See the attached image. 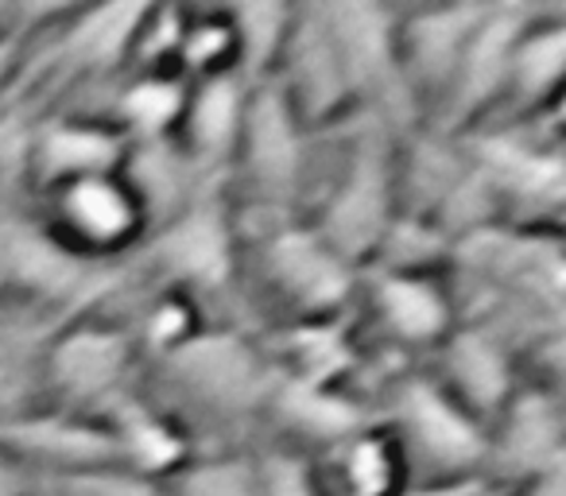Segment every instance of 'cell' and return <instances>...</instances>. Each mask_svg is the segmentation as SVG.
<instances>
[{
    "mask_svg": "<svg viewBox=\"0 0 566 496\" xmlns=\"http://www.w3.org/2000/svg\"><path fill=\"white\" fill-rule=\"evenodd\" d=\"M400 205V163H396L392 125L377 113L357 125L346 151V167L326 190L315 233L354 268L373 264Z\"/></svg>",
    "mask_w": 566,
    "mask_h": 496,
    "instance_id": "cell-1",
    "label": "cell"
},
{
    "mask_svg": "<svg viewBox=\"0 0 566 496\" xmlns=\"http://www.w3.org/2000/svg\"><path fill=\"white\" fill-rule=\"evenodd\" d=\"M388 431L411 465V481L473 477L489 465V426L427 372H408L388 395Z\"/></svg>",
    "mask_w": 566,
    "mask_h": 496,
    "instance_id": "cell-2",
    "label": "cell"
},
{
    "mask_svg": "<svg viewBox=\"0 0 566 496\" xmlns=\"http://www.w3.org/2000/svg\"><path fill=\"white\" fill-rule=\"evenodd\" d=\"M136 338L128 326L105 323L97 315H71L59 323L43 349V400L71 415L105 419L128 400V380L136 369Z\"/></svg>",
    "mask_w": 566,
    "mask_h": 496,
    "instance_id": "cell-3",
    "label": "cell"
},
{
    "mask_svg": "<svg viewBox=\"0 0 566 496\" xmlns=\"http://www.w3.org/2000/svg\"><path fill=\"white\" fill-rule=\"evenodd\" d=\"M43 229L82 261L117 264L148 233V213L120 171L86 175L43 190Z\"/></svg>",
    "mask_w": 566,
    "mask_h": 496,
    "instance_id": "cell-4",
    "label": "cell"
},
{
    "mask_svg": "<svg viewBox=\"0 0 566 496\" xmlns=\"http://www.w3.org/2000/svg\"><path fill=\"white\" fill-rule=\"evenodd\" d=\"M323 17L334 35L357 109L365 105L388 125L408 109L416 113L411 89L403 82L400 43H396L400 17L385 4H323Z\"/></svg>",
    "mask_w": 566,
    "mask_h": 496,
    "instance_id": "cell-5",
    "label": "cell"
},
{
    "mask_svg": "<svg viewBox=\"0 0 566 496\" xmlns=\"http://www.w3.org/2000/svg\"><path fill=\"white\" fill-rule=\"evenodd\" d=\"M148 264L167 279V292H182L190 299L221 292L233 279V221L213 190L195 194L175 218L156 225L148 241Z\"/></svg>",
    "mask_w": 566,
    "mask_h": 496,
    "instance_id": "cell-6",
    "label": "cell"
},
{
    "mask_svg": "<svg viewBox=\"0 0 566 496\" xmlns=\"http://www.w3.org/2000/svg\"><path fill=\"white\" fill-rule=\"evenodd\" d=\"M159 361L171 369L182 392L202 400V408L226 411V415L260 411L280 377V369L233 330H198Z\"/></svg>",
    "mask_w": 566,
    "mask_h": 496,
    "instance_id": "cell-7",
    "label": "cell"
},
{
    "mask_svg": "<svg viewBox=\"0 0 566 496\" xmlns=\"http://www.w3.org/2000/svg\"><path fill=\"white\" fill-rule=\"evenodd\" d=\"M260 264L295 323L303 318H334L357 292V268L342 261L331 244L303 221H280L260 241Z\"/></svg>",
    "mask_w": 566,
    "mask_h": 496,
    "instance_id": "cell-8",
    "label": "cell"
},
{
    "mask_svg": "<svg viewBox=\"0 0 566 496\" xmlns=\"http://www.w3.org/2000/svg\"><path fill=\"white\" fill-rule=\"evenodd\" d=\"M303 136L307 128L300 125L283 89L272 78L256 82L249 94V113H244L233 163H241L244 179L264 210L283 213L300 194L303 167H307Z\"/></svg>",
    "mask_w": 566,
    "mask_h": 496,
    "instance_id": "cell-9",
    "label": "cell"
},
{
    "mask_svg": "<svg viewBox=\"0 0 566 496\" xmlns=\"http://www.w3.org/2000/svg\"><path fill=\"white\" fill-rule=\"evenodd\" d=\"M272 82L283 89L303 128H323L342 120L346 113H357L338 48H334L331 28H326L323 4L318 9H295L292 32H287Z\"/></svg>",
    "mask_w": 566,
    "mask_h": 496,
    "instance_id": "cell-10",
    "label": "cell"
},
{
    "mask_svg": "<svg viewBox=\"0 0 566 496\" xmlns=\"http://www.w3.org/2000/svg\"><path fill=\"white\" fill-rule=\"evenodd\" d=\"M532 17L535 9L527 4H485V17L473 28L454 82L439 105L442 133H462L504 102L512 51H516L524 28L532 24Z\"/></svg>",
    "mask_w": 566,
    "mask_h": 496,
    "instance_id": "cell-11",
    "label": "cell"
},
{
    "mask_svg": "<svg viewBox=\"0 0 566 496\" xmlns=\"http://www.w3.org/2000/svg\"><path fill=\"white\" fill-rule=\"evenodd\" d=\"M0 454H9L35 477L117 462V446L102 419L71 415V411L48 408V403L0 419Z\"/></svg>",
    "mask_w": 566,
    "mask_h": 496,
    "instance_id": "cell-12",
    "label": "cell"
},
{
    "mask_svg": "<svg viewBox=\"0 0 566 496\" xmlns=\"http://www.w3.org/2000/svg\"><path fill=\"white\" fill-rule=\"evenodd\" d=\"M563 465V403L539 384H520L489 423L485 473L504 488L527 485Z\"/></svg>",
    "mask_w": 566,
    "mask_h": 496,
    "instance_id": "cell-13",
    "label": "cell"
},
{
    "mask_svg": "<svg viewBox=\"0 0 566 496\" xmlns=\"http://www.w3.org/2000/svg\"><path fill=\"white\" fill-rule=\"evenodd\" d=\"M365 299H369L380 334L403 349L442 346L458 326V303L439 279V272L373 268Z\"/></svg>",
    "mask_w": 566,
    "mask_h": 496,
    "instance_id": "cell-14",
    "label": "cell"
},
{
    "mask_svg": "<svg viewBox=\"0 0 566 496\" xmlns=\"http://www.w3.org/2000/svg\"><path fill=\"white\" fill-rule=\"evenodd\" d=\"M481 17L485 4H454V9H419L400 20L396 43L411 102H431L439 109Z\"/></svg>",
    "mask_w": 566,
    "mask_h": 496,
    "instance_id": "cell-15",
    "label": "cell"
},
{
    "mask_svg": "<svg viewBox=\"0 0 566 496\" xmlns=\"http://www.w3.org/2000/svg\"><path fill=\"white\" fill-rule=\"evenodd\" d=\"M128 140L105 117H43L28 151V179L43 190L86 175H117L125 167Z\"/></svg>",
    "mask_w": 566,
    "mask_h": 496,
    "instance_id": "cell-16",
    "label": "cell"
},
{
    "mask_svg": "<svg viewBox=\"0 0 566 496\" xmlns=\"http://www.w3.org/2000/svg\"><path fill=\"white\" fill-rule=\"evenodd\" d=\"M439 369L434 377L462 408H470L481 423H493L496 411L512 400L520 388L516 380V353L509 338H501L489 326H454L450 338L439 346Z\"/></svg>",
    "mask_w": 566,
    "mask_h": 496,
    "instance_id": "cell-17",
    "label": "cell"
},
{
    "mask_svg": "<svg viewBox=\"0 0 566 496\" xmlns=\"http://www.w3.org/2000/svg\"><path fill=\"white\" fill-rule=\"evenodd\" d=\"M249 94L252 82H244L237 71L190 82L187 109H182L175 140L206 179H221L226 167L233 163L244 113H249Z\"/></svg>",
    "mask_w": 566,
    "mask_h": 496,
    "instance_id": "cell-18",
    "label": "cell"
},
{
    "mask_svg": "<svg viewBox=\"0 0 566 496\" xmlns=\"http://www.w3.org/2000/svg\"><path fill=\"white\" fill-rule=\"evenodd\" d=\"M102 423L113 434L117 465H125V469L140 473L148 481H167L195 457L190 434L167 411L151 408V403L136 400V395H128L113 411H105Z\"/></svg>",
    "mask_w": 566,
    "mask_h": 496,
    "instance_id": "cell-19",
    "label": "cell"
},
{
    "mask_svg": "<svg viewBox=\"0 0 566 496\" xmlns=\"http://www.w3.org/2000/svg\"><path fill=\"white\" fill-rule=\"evenodd\" d=\"M71 315H51L40 307L0 310V419L40 408L43 400V349L59 323Z\"/></svg>",
    "mask_w": 566,
    "mask_h": 496,
    "instance_id": "cell-20",
    "label": "cell"
},
{
    "mask_svg": "<svg viewBox=\"0 0 566 496\" xmlns=\"http://www.w3.org/2000/svg\"><path fill=\"white\" fill-rule=\"evenodd\" d=\"M268 411L275 415V423L283 431H295L300 439L318 442V446H338L346 442L349 434H357L361 426H369V411L346 395L342 388L331 384H311V380L300 377H275L272 395L264 403Z\"/></svg>",
    "mask_w": 566,
    "mask_h": 496,
    "instance_id": "cell-21",
    "label": "cell"
},
{
    "mask_svg": "<svg viewBox=\"0 0 566 496\" xmlns=\"http://www.w3.org/2000/svg\"><path fill=\"white\" fill-rule=\"evenodd\" d=\"M331 457V496H400L411 485V465L388 426H361L346 442L326 450Z\"/></svg>",
    "mask_w": 566,
    "mask_h": 496,
    "instance_id": "cell-22",
    "label": "cell"
},
{
    "mask_svg": "<svg viewBox=\"0 0 566 496\" xmlns=\"http://www.w3.org/2000/svg\"><path fill=\"white\" fill-rule=\"evenodd\" d=\"M566 74V24L563 20H543L539 12L524 28L516 51H512L509 86L504 97L516 113L539 117L543 109H555L558 89Z\"/></svg>",
    "mask_w": 566,
    "mask_h": 496,
    "instance_id": "cell-23",
    "label": "cell"
},
{
    "mask_svg": "<svg viewBox=\"0 0 566 496\" xmlns=\"http://www.w3.org/2000/svg\"><path fill=\"white\" fill-rule=\"evenodd\" d=\"M187 94L190 82L179 71H136L113 97V113L105 120L120 128L128 144L171 140L179 133Z\"/></svg>",
    "mask_w": 566,
    "mask_h": 496,
    "instance_id": "cell-24",
    "label": "cell"
},
{
    "mask_svg": "<svg viewBox=\"0 0 566 496\" xmlns=\"http://www.w3.org/2000/svg\"><path fill=\"white\" fill-rule=\"evenodd\" d=\"M283 361L292 365V369H280L283 377L338 388V380L357 365V349L338 315L303 318L292 323V330H283Z\"/></svg>",
    "mask_w": 566,
    "mask_h": 496,
    "instance_id": "cell-25",
    "label": "cell"
},
{
    "mask_svg": "<svg viewBox=\"0 0 566 496\" xmlns=\"http://www.w3.org/2000/svg\"><path fill=\"white\" fill-rule=\"evenodd\" d=\"M226 17L237 40V74L252 86L272 78L287 32H292L295 9H287V4H241V9H226Z\"/></svg>",
    "mask_w": 566,
    "mask_h": 496,
    "instance_id": "cell-26",
    "label": "cell"
},
{
    "mask_svg": "<svg viewBox=\"0 0 566 496\" xmlns=\"http://www.w3.org/2000/svg\"><path fill=\"white\" fill-rule=\"evenodd\" d=\"M164 488L167 496H264V473L260 457L249 454L190 457L164 481Z\"/></svg>",
    "mask_w": 566,
    "mask_h": 496,
    "instance_id": "cell-27",
    "label": "cell"
},
{
    "mask_svg": "<svg viewBox=\"0 0 566 496\" xmlns=\"http://www.w3.org/2000/svg\"><path fill=\"white\" fill-rule=\"evenodd\" d=\"M175 71L187 82L237 71V40H233V24H229L226 9L187 17V32H182L179 55H175Z\"/></svg>",
    "mask_w": 566,
    "mask_h": 496,
    "instance_id": "cell-28",
    "label": "cell"
},
{
    "mask_svg": "<svg viewBox=\"0 0 566 496\" xmlns=\"http://www.w3.org/2000/svg\"><path fill=\"white\" fill-rule=\"evenodd\" d=\"M195 299L182 292H164L156 303L148 307V315L140 318V326L133 330L136 349H148L156 357H167L182 346L187 338H195L202 326H198L195 315Z\"/></svg>",
    "mask_w": 566,
    "mask_h": 496,
    "instance_id": "cell-29",
    "label": "cell"
},
{
    "mask_svg": "<svg viewBox=\"0 0 566 496\" xmlns=\"http://www.w3.org/2000/svg\"><path fill=\"white\" fill-rule=\"evenodd\" d=\"M35 481L63 496H167L164 481H148L117 462L94 465V469L55 473V477H35Z\"/></svg>",
    "mask_w": 566,
    "mask_h": 496,
    "instance_id": "cell-30",
    "label": "cell"
},
{
    "mask_svg": "<svg viewBox=\"0 0 566 496\" xmlns=\"http://www.w3.org/2000/svg\"><path fill=\"white\" fill-rule=\"evenodd\" d=\"M264 473V496H331L323 485V473L292 450H272L260 457Z\"/></svg>",
    "mask_w": 566,
    "mask_h": 496,
    "instance_id": "cell-31",
    "label": "cell"
},
{
    "mask_svg": "<svg viewBox=\"0 0 566 496\" xmlns=\"http://www.w3.org/2000/svg\"><path fill=\"white\" fill-rule=\"evenodd\" d=\"M400 496H509L501 481L489 473H473V477H447V481H411Z\"/></svg>",
    "mask_w": 566,
    "mask_h": 496,
    "instance_id": "cell-32",
    "label": "cell"
},
{
    "mask_svg": "<svg viewBox=\"0 0 566 496\" xmlns=\"http://www.w3.org/2000/svg\"><path fill=\"white\" fill-rule=\"evenodd\" d=\"M35 488V473L12 462L9 454H0V496H28Z\"/></svg>",
    "mask_w": 566,
    "mask_h": 496,
    "instance_id": "cell-33",
    "label": "cell"
},
{
    "mask_svg": "<svg viewBox=\"0 0 566 496\" xmlns=\"http://www.w3.org/2000/svg\"><path fill=\"white\" fill-rule=\"evenodd\" d=\"M28 35H32V28H12V32L0 35V89H4V82H9L12 71H17Z\"/></svg>",
    "mask_w": 566,
    "mask_h": 496,
    "instance_id": "cell-34",
    "label": "cell"
},
{
    "mask_svg": "<svg viewBox=\"0 0 566 496\" xmlns=\"http://www.w3.org/2000/svg\"><path fill=\"white\" fill-rule=\"evenodd\" d=\"M28 496H63V493H55V488H48V485H40V481H35V488Z\"/></svg>",
    "mask_w": 566,
    "mask_h": 496,
    "instance_id": "cell-35",
    "label": "cell"
},
{
    "mask_svg": "<svg viewBox=\"0 0 566 496\" xmlns=\"http://www.w3.org/2000/svg\"><path fill=\"white\" fill-rule=\"evenodd\" d=\"M0 303H4V295H0Z\"/></svg>",
    "mask_w": 566,
    "mask_h": 496,
    "instance_id": "cell-36",
    "label": "cell"
},
{
    "mask_svg": "<svg viewBox=\"0 0 566 496\" xmlns=\"http://www.w3.org/2000/svg\"><path fill=\"white\" fill-rule=\"evenodd\" d=\"M9 32H12V28H9ZM0 35H4V32H0Z\"/></svg>",
    "mask_w": 566,
    "mask_h": 496,
    "instance_id": "cell-37",
    "label": "cell"
}]
</instances>
